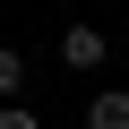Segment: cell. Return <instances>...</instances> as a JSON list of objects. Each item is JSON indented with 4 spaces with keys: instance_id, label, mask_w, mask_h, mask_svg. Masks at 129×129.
Segmentation results:
<instances>
[{
    "instance_id": "obj_2",
    "label": "cell",
    "mask_w": 129,
    "mask_h": 129,
    "mask_svg": "<svg viewBox=\"0 0 129 129\" xmlns=\"http://www.w3.org/2000/svg\"><path fill=\"white\" fill-rule=\"evenodd\" d=\"M86 129H129V86H95V103L78 112Z\"/></svg>"
},
{
    "instance_id": "obj_4",
    "label": "cell",
    "mask_w": 129,
    "mask_h": 129,
    "mask_svg": "<svg viewBox=\"0 0 129 129\" xmlns=\"http://www.w3.org/2000/svg\"><path fill=\"white\" fill-rule=\"evenodd\" d=\"M0 129H43V120H35V103H0Z\"/></svg>"
},
{
    "instance_id": "obj_1",
    "label": "cell",
    "mask_w": 129,
    "mask_h": 129,
    "mask_svg": "<svg viewBox=\"0 0 129 129\" xmlns=\"http://www.w3.org/2000/svg\"><path fill=\"white\" fill-rule=\"evenodd\" d=\"M60 69H103V60H112V35L95 26V17H78V26H60Z\"/></svg>"
},
{
    "instance_id": "obj_3",
    "label": "cell",
    "mask_w": 129,
    "mask_h": 129,
    "mask_svg": "<svg viewBox=\"0 0 129 129\" xmlns=\"http://www.w3.org/2000/svg\"><path fill=\"white\" fill-rule=\"evenodd\" d=\"M0 95L26 103V52H17V43H0Z\"/></svg>"
}]
</instances>
